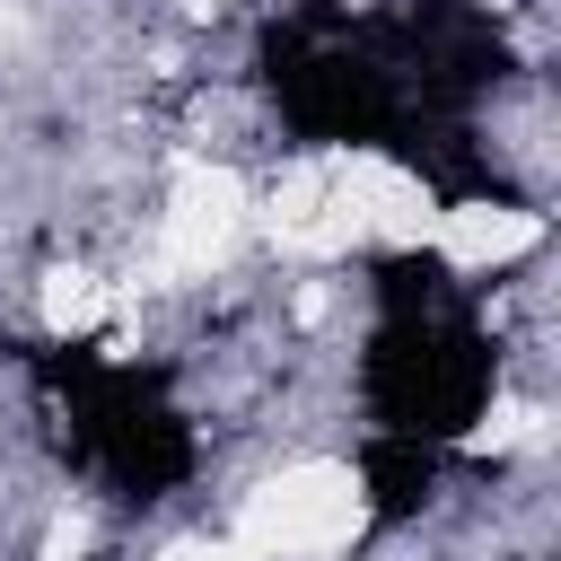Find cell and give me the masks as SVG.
I'll return each instance as SVG.
<instances>
[{
  "instance_id": "9",
  "label": "cell",
  "mask_w": 561,
  "mask_h": 561,
  "mask_svg": "<svg viewBox=\"0 0 561 561\" xmlns=\"http://www.w3.org/2000/svg\"><path fill=\"white\" fill-rule=\"evenodd\" d=\"M184 9H193V18H210V9H219V0H184Z\"/></svg>"
},
{
  "instance_id": "7",
  "label": "cell",
  "mask_w": 561,
  "mask_h": 561,
  "mask_svg": "<svg viewBox=\"0 0 561 561\" xmlns=\"http://www.w3.org/2000/svg\"><path fill=\"white\" fill-rule=\"evenodd\" d=\"M517 438H543V421H535L526 403H508V412H491V421H482V430H473L465 447H473V456H500V447H517Z\"/></svg>"
},
{
  "instance_id": "4",
  "label": "cell",
  "mask_w": 561,
  "mask_h": 561,
  "mask_svg": "<svg viewBox=\"0 0 561 561\" xmlns=\"http://www.w3.org/2000/svg\"><path fill=\"white\" fill-rule=\"evenodd\" d=\"M263 228H272L280 254H342V245H359V210L342 202V184H333L324 158H316V167H289V175L272 184Z\"/></svg>"
},
{
  "instance_id": "8",
  "label": "cell",
  "mask_w": 561,
  "mask_h": 561,
  "mask_svg": "<svg viewBox=\"0 0 561 561\" xmlns=\"http://www.w3.org/2000/svg\"><path fill=\"white\" fill-rule=\"evenodd\" d=\"M88 543H96V526H88V517H53V535H44V561H79Z\"/></svg>"
},
{
  "instance_id": "6",
  "label": "cell",
  "mask_w": 561,
  "mask_h": 561,
  "mask_svg": "<svg viewBox=\"0 0 561 561\" xmlns=\"http://www.w3.org/2000/svg\"><path fill=\"white\" fill-rule=\"evenodd\" d=\"M44 324L53 333H96L105 324V280L79 272V263H53L44 272Z\"/></svg>"
},
{
  "instance_id": "2",
  "label": "cell",
  "mask_w": 561,
  "mask_h": 561,
  "mask_svg": "<svg viewBox=\"0 0 561 561\" xmlns=\"http://www.w3.org/2000/svg\"><path fill=\"white\" fill-rule=\"evenodd\" d=\"M245 184L228 175V167H210V158H184L175 167V193H167V263L175 272H210V263H228L237 254V237H245Z\"/></svg>"
},
{
  "instance_id": "3",
  "label": "cell",
  "mask_w": 561,
  "mask_h": 561,
  "mask_svg": "<svg viewBox=\"0 0 561 561\" xmlns=\"http://www.w3.org/2000/svg\"><path fill=\"white\" fill-rule=\"evenodd\" d=\"M333 167V184H342V202L359 210V237H377V245H430V228H438V202H430V184L421 175H403L394 158H324Z\"/></svg>"
},
{
  "instance_id": "5",
  "label": "cell",
  "mask_w": 561,
  "mask_h": 561,
  "mask_svg": "<svg viewBox=\"0 0 561 561\" xmlns=\"http://www.w3.org/2000/svg\"><path fill=\"white\" fill-rule=\"evenodd\" d=\"M430 245H438L447 263L482 272V263H517V254H535V245H543V219H535V210H500V202H456V210H438Z\"/></svg>"
},
{
  "instance_id": "1",
  "label": "cell",
  "mask_w": 561,
  "mask_h": 561,
  "mask_svg": "<svg viewBox=\"0 0 561 561\" xmlns=\"http://www.w3.org/2000/svg\"><path fill=\"white\" fill-rule=\"evenodd\" d=\"M359 526H368V482L351 465L307 456V465H280L272 482L245 491L228 543L245 561H316V552H342Z\"/></svg>"
}]
</instances>
